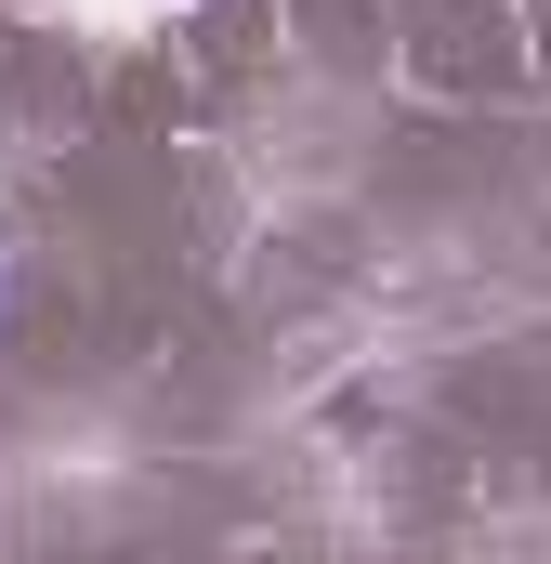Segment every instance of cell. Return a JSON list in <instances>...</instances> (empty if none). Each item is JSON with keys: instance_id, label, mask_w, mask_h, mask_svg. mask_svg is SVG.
Segmentation results:
<instances>
[{"instance_id": "1", "label": "cell", "mask_w": 551, "mask_h": 564, "mask_svg": "<svg viewBox=\"0 0 551 564\" xmlns=\"http://www.w3.org/2000/svg\"><path fill=\"white\" fill-rule=\"evenodd\" d=\"M0 315H13V276H0Z\"/></svg>"}]
</instances>
